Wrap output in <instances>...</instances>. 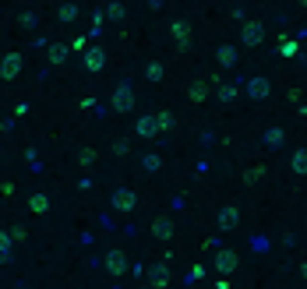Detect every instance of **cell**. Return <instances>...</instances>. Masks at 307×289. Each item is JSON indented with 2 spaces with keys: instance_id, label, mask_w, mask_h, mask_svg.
<instances>
[{
  "instance_id": "6da1fadb",
  "label": "cell",
  "mask_w": 307,
  "mask_h": 289,
  "mask_svg": "<svg viewBox=\"0 0 307 289\" xmlns=\"http://www.w3.org/2000/svg\"><path fill=\"white\" fill-rule=\"evenodd\" d=\"M21 64H25V57H21V53H7V57H4V64H0V78H7V81H11V78H18V74H21Z\"/></svg>"
},
{
  "instance_id": "7a4b0ae2",
  "label": "cell",
  "mask_w": 307,
  "mask_h": 289,
  "mask_svg": "<svg viewBox=\"0 0 307 289\" xmlns=\"http://www.w3.org/2000/svg\"><path fill=\"white\" fill-rule=\"evenodd\" d=\"M113 204H117L120 212H131V208H134V194H131V191H120L117 197H113Z\"/></svg>"
},
{
  "instance_id": "3957f363",
  "label": "cell",
  "mask_w": 307,
  "mask_h": 289,
  "mask_svg": "<svg viewBox=\"0 0 307 289\" xmlns=\"http://www.w3.org/2000/svg\"><path fill=\"white\" fill-rule=\"evenodd\" d=\"M113 106H117V109H131V89H127V85L117 89V99H113Z\"/></svg>"
},
{
  "instance_id": "277c9868",
  "label": "cell",
  "mask_w": 307,
  "mask_h": 289,
  "mask_svg": "<svg viewBox=\"0 0 307 289\" xmlns=\"http://www.w3.org/2000/svg\"><path fill=\"white\" fill-rule=\"evenodd\" d=\"M106 265H109L113 275H124V254H120V251H113V254L106 258Z\"/></svg>"
},
{
  "instance_id": "5b68a950",
  "label": "cell",
  "mask_w": 307,
  "mask_h": 289,
  "mask_svg": "<svg viewBox=\"0 0 307 289\" xmlns=\"http://www.w3.org/2000/svg\"><path fill=\"white\" fill-rule=\"evenodd\" d=\"M28 208H32L35 215H43V212L50 208V201H46V194H32V201H28Z\"/></svg>"
},
{
  "instance_id": "8992f818",
  "label": "cell",
  "mask_w": 307,
  "mask_h": 289,
  "mask_svg": "<svg viewBox=\"0 0 307 289\" xmlns=\"http://www.w3.org/2000/svg\"><path fill=\"white\" fill-rule=\"evenodd\" d=\"M50 60H53V64H64V60H67V46H64V43H53V50H50Z\"/></svg>"
},
{
  "instance_id": "52a82bcc",
  "label": "cell",
  "mask_w": 307,
  "mask_h": 289,
  "mask_svg": "<svg viewBox=\"0 0 307 289\" xmlns=\"http://www.w3.org/2000/svg\"><path fill=\"white\" fill-rule=\"evenodd\" d=\"M85 60H89V67H92V71H99L106 57H102V50H89V57H85Z\"/></svg>"
},
{
  "instance_id": "ba28073f",
  "label": "cell",
  "mask_w": 307,
  "mask_h": 289,
  "mask_svg": "<svg viewBox=\"0 0 307 289\" xmlns=\"http://www.w3.org/2000/svg\"><path fill=\"white\" fill-rule=\"evenodd\" d=\"M219 268H237V254H233V251L219 254Z\"/></svg>"
},
{
  "instance_id": "9c48e42d",
  "label": "cell",
  "mask_w": 307,
  "mask_h": 289,
  "mask_svg": "<svg viewBox=\"0 0 307 289\" xmlns=\"http://www.w3.org/2000/svg\"><path fill=\"white\" fill-rule=\"evenodd\" d=\"M247 89H251V96H265V92H268V81H261V78H258V81H251Z\"/></svg>"
},
{
  "instance_id": "30bf717a",
  "label": "cell",
  "mask_w": 307,
  "mask_h": 289,
  "mask_svg": "<svg viewBox=\"0 0 307 289\" xmlns=\"http://www.w3.org/2000/svg\"><path fill=\"white\" fill-rule=\"evenodd\" d=\"M293 170H297V173L307 170V152H297V155H293Z\"/></svg>"
},
{
  "instance_id": "8fae6325",
  "label": "cell",
  "mask_w": 307,
  "mask_h": 289,
  "mask_svg": "<svg viewBox=\"0 0 307 289\" xmlns=\"http://www.w3.org/2000/svg\"><path fill=\"white\" fill-rule=\"evenodd\" d=\"M74 14H78V7H74V4H64L60 7V21H74Z\"/></svg>"
},
{
  "instance_id": "7c38bea8",
  "label": "cell",
  "mask_w": 307,
  "mask_h": 289,
  "mask_svg": "<svg viewBox=\"0 0 307 289\" xmlns=\"http://www.w3.org/2000/svg\"><path fill=\"white\" fill-rule=\"evenodd\" d=\"M222 215H226V219H219V222H222L226 229H229V226H237V212H233V208H229V212H222Z\"/></svg>"
},
{
  "instance_id": "4fadbf2b",
  "label": "cell",
  "mask_w": 307,
  "mask_h": 289,
  "mask_svg": "<svg viewBox=\"0 0 307 289\" xmlns=\"http://www.w3.org/2000/svg\"><path fill=\"white\" fill-rule=\"evenodd\" d=\"M148 78H152V81H159V78H163V67H159V64H152V67H148Z\"/></svg>"
},
{
  "instance_id": "5bb4252c",
  "label": "cell",
  "mask_w": 307,
  "mask_h": 289,
  "mask_svg": "<svg viewBox=\"0 0 307 289\" xmlns=\"http://www.w3.org/2000/svg\"><path fill=\"white\" fill-rule=\"evenodd\" d=\"M156 233H159V236H163V233L170 236V222H166V219H159V222H156Z\"/></svg>"
}]
</instances>
